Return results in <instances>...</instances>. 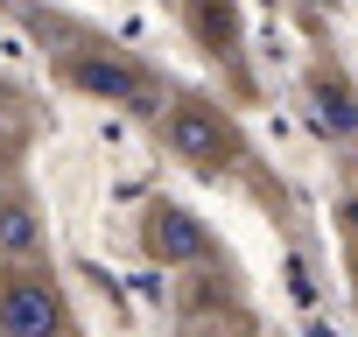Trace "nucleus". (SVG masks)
Returning a JSON list of instances; mask_svg holds the SVG:
<instances>
[{
    "instance_id": "1",
    "label": "nucleus",
    "mask_w": 358,
    "mask_h": 337,
    "mask_svg": "<svg viewBox=\"0 0 358 337\" xmlns=\"http://www.w3.org/2000/svg\"><path fill=\"white\" fill-rule=\"evenodd\" d=\"M8 323H15L22 337L43 330V323H50V295H15V302H8Z\"/></svg>"
}]
</instances>
